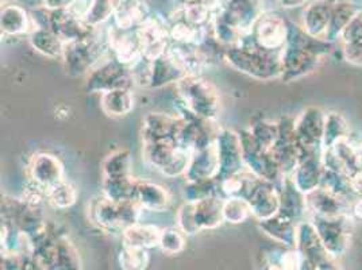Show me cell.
Returning a JSON list of instances; mask_svg holds the SVG:
<instances>
[{"instance_id":"1","label":"cell","mask_w":362,"mask_h":270,"mask_svg":"<svg viewBox=\"0 0 362 270\" xmlns=\"http://www.w3.org/2000/svg\"><path fill=\"white\" fill-rule=\"evenodd\" d=\"M332 42L314 38L303 30L302 26H293L289 22L287 44L281 52V80L291 83L311 75L332 53Z\"/></svg>"},{"instance_id":"2","label":"cell","mask_w":362,"mask_h":270,"mask_svg":"<svg viewBox=\"0 0 362 270\" xmlns=\"http://www.w3.org/2000/svg\"><path fill=\"white\" fill-rule=\"evenodd\" d=\"M225 62L234 71L249 76L258 81L281 80V53L267 52L243 38L240 45L227 47Z\"/></svg>"},{"instance_id":"3","label":"cell","mask_w":362,"mask_h":270,"mask_svg":"<svg viewBox=\"0 0 362 270\" xmlns=\"http://www.w3.org/2000/svg\"><path fill=\"white\" fill-rule=\"evenodd\" d=\"M177 102L202 119L216 120L221 114V95L216 86L203 76H187L176 84Z\"/></svg>"},{"instance_id":"4","label":"cell","mask_w":362,"mask_h":270,"mask_svg":"<svg viewBox=\"0 0 362 270\" xmlns=\"http://www.w3.org/2000/svg\"><path fill=\"white\" fill-rule=\"evenodd\" d=\"M110 56L106 37H102L99 29L86 38L68 42L64 47L62 65L65 74L71 77L88 75L102 60Z\"/></svg>"},{"instance_id":"5","label":"cell","mask_w":362,"mask_h":270,"mask_svg":"<svg viewBox=\"0 0 362 270\" xmlns=\"http://www.w3.org/2000/svg\"><path fill=\"white\" fill-rule=\"evenodd\" d=\"M141 206L136 200L115 201L106 196H96L90 203L88 213L92 223L108 231H123L139 222Z\"/></svg>"},{"instance_id":"6","label":"cell","mask_w":362,"mask_h":270,"mask_svg":"<svg viewBox=\"0 0 362 270\" xmlns=\"http://www.w3.org/2000/svg\"><path fill=\"white\" fill-rule=\"evenodd\" d=\"M192 153L175 139L142 143V158L148 165L169 179L185 176Z\"/></svg>"},{"instance_id":"7","label":"cell","mask_w":362,"mask_h":270,"mask_svg":"<svg viewBox=\"0 0 362 270\" xmlns=\"http://www.w3.org/2000/svg\"><path fill=\"white\" fill-rule=\"evenodd\" d=\"M238 133L241 136L245 168L253 175H256L257 177L269 181L281 189L286 181V176L281 172L279 164L276 163L272 151L262 149L250 134L249 129H242Z\"/></svg>"},{"instance_id":"8","label":"cell","mask_w":362,"mask_h":270,"mask_svg":"<svg viewBox=\"0 0 362 270\" xmlns=\"http://www.w3.org/2000/svg\"><path fill=\"white\" fill-rule=\"evenodd\" d=\"M288 34L289 22L284 16L274 11H264L245 38L262 50L281 53L287 44Z\"/></svg>"},{"instance_id":"9","label":"cell","mask_w":362,"mask_h":270,"mask_svg":"<svg viewBox=\"0 0 362 270\" xmlns=\"http://www.w3.org/2000/svg\"><path fill=\"white\" fill-rule=\"evenodd\" d=\"M177 110L181 118L180 129L176 136L179 146L194 153L215 143L221 130L216 120L202 119L180 105H177Z\"/></svg>"},{"instance_id":"10","label":"cell","mask_w":362,"mask_h":270,"mask_svg":"<svg viewBox=\"0 0 362 270\" xmlns=\"http://www.w3.org/2000/svg\"><path fill=\"white\" fill-rule=\"evenodd\" d=\"M326 114L320 107H307L295 118V135L300 151V160L311 154L323 153V135Z\"/></svg>"},{"instance_id":"11","label":"cell","mask_w":362,"mask_h":270,"mask_svg":"<svg viewBox=\"0 0 362 270\" xmlns=\"http://www.w3.org/2000/svg\"><path fill=\"white\" fill-rule=\"evenodd\" d=\"M134 80L129 66L108 56L106 61H102L87 75L86 90L90 93H106L110 90H133Z\"/></svg>"},{"instance_id":"12","label":"cell","mask_w":362,"mask_h":270,"mask_svg":"<svg viewBox=\"0 0 362 270\" xmlns=\"http://www.w3.org/2000/svg\"><path fill=\"white\" fill-rule=\"evenodd\" d=\"M353 219L350 213L335 218H308L330 257H338L346 252L353 231Z\"/></svg>"},{"instance_id":"13","label":"cell","mask_w":362,"mask_h":270,"mask_svg":"<svg viewBox=\"0 0 362 270\" xmlns=\"http://www.w3.org/2000/svg\"><path fill=\"white\" fill-rule=\"evenodd\" d=\"M219 157V176L216 180H222L245 170L241 136L238 131L227 127H221L215 141Z\"/></svg>"},{"instance_id":"14","label":"cell","mask_w":362,"mask_h":270,"mask_svg":"<svg viewBox=\"0 0 362 270\" xmlns=\"http://www.w3.org/2000/svg\"><path fill=\"white\" fill-rule=\"evenodd\" d=\"M271 151L284 176H291L300 161L295 135V118L287 115L279 119V138Z\"/></svg>"},{"instance_id":"15","label":"cell","mask_w":362,"mask_h":270,"mask_svg":"<svg viewBox=\"0 0 362 270\" xmlns=\"http://www.w3.org/2000/svg\"><path fill=\"white\" fill-rule=\"evenodd\" d=\"M136 34L142 47V54L151 60H157L164 56L170 45L168 20L163 16L151 14V18L136 29Z\"/></svg>"},{"instance_id":"16","label":"cell","mask_w":362,"mask_h":270,"mask_svg":"<svg viewBox=\"0 0 362 270\" xmlns=\"http://www.w3.org/2000/svg\"><path fill=\"white\" fill-rule=\"evenodd\" d=\"M110 56L126 66H133L142 54V47L136 30H121L111 25L106 34Z\"/></svg>"},{"instance_id":"17","label":"cell","mask_w":362,"mask_h":270,"mask_svg":"<svg viewBox=\"0 0 362 270\" xmlns=\"http://www.w3.org/2000/svg\"><path fill=\"white\" fill-rule=\"evenodd\" d=\"M29 180L44 189L65 180V168L60 158L52 153H37L29 164Z\"/></svg>"},{"instance_id":"18","label":"cell","mask_w":362,"mask_h":270,"mask_svg":"<svg viewBox=\"0 0 362 270\" xmlns=\"http://www.w3.org/2000/svg\"><path fill=\"white\" fill-rule=\"evenodd\" d=\"M262 4L264 0H221V8L215 14L223 16L247 34L257 18L264 13Z\"/></svg>"},{"instance_id":"19","label":"cell","mask_w":362,"mask_h":270,"mask_svg":"<svg viewBox=\"0 0 362 270\" xmlns=\"http://www.w3.org/2000/svg\"><path fill=\"white\" fill-rule=\"evenodd\" d=\"M180 124L181 118L179 115H169L164 112H151L142 119V126H141L142 143H151V142L169 141V139L176 141Z\"/></svg>"},{"instance_id":"20","label":"cell","mask_w":362,"mask_h":270,"mask_svg":"<svg viewBox=\"0 0 362 270\" xmlns=\"http://www.w3.org/2000/svg\"><path fill=\"white\" fill-rule=\"evenodd\" d=\"M252 216L257 221H265L277 215L280 211V188L269 181L259 180L247 197Z\"/></svg>"},{"instance_id":"21","label":"cell","mask_w":362,"mask_h":270,"mask_svg":"<svg viewBox=\"0 0 362 270\" xmlns=\"http://www.w3.org/2000/svg\"><path fill=\"white\" fill-rule=\"evenodd\" d=\"M307 207H308V218L319 216V218H335L341 215H351V203L342 197L332 195L325 188L319 187L311 194L305 195Z\"/></svg>"},{"instance_id":"22","label":"cell","mask_w":362,"mask_h":270,"mask_svg":"<svg viewBox=\"0 0 362 270\" xmlns=\"http://www.w3.org/2000/svg\"><path fill=\"white\" fill-rule=\"evenodd\" d=\"M322 176H323L322 153H317V154H311L308 157L302 158L289 177L292 179L293 184L300 192L304 195H308L320 187Z\"/></svg>"},{"instance_id":"23","label":"cell","mask_w":362,"mask_h":270,"mask_svg":"<svg viewBox=\"0 0 362 270\" xmlns=\"http://www.w3.org/2000/svg\"><path fill=\"white\" fill-rule=\"evenodd\" d=\"M280 211L279 213L296 225L308 221V207L305 195L300 192L292 179L288 176L280 189Z\"/></svg>"},{"instance_id":"24","label":"cell","mask_w":362,"mask_h":270,"mask_svg":"<svg viewBox=\"0 0 362 270\" xmlns=\"http://www.w3.org/2000/svg\"><path fill=\"white\" fill-rule=\"evenodd\" d=\"M332 0H314L304 8L302 29L308 35L325 40L332 18Z\"/></svg>"},{"instance_id":"25","label":"cell","mask_w":362,"mask_h":270,"mask_svg":"<svg viewBox=\"0 0 362 270\" xmlns=\"http://www.w3.org/2000/svg\"><path fill=\"white\" fill-rule=\"evenodd\" d=\"M219 176V157L216 145L194 151L188 170L185 173L187 181L216 180Z\"/></svg>"},{"instance_id":"26","label":"cell","mask_w":362,"mask_h":270,"mask_svg":"<svg viewBox=\"0 0 362 270\" xmlns=\"http://www.w3.org/2000/svg\"><path fill=\"white\" fill-rule=\"evenodd\" d=\"M166 20L170 44L199 46L211 34V25L207 28H199L173 16H169Z\"/></svg>"},{"instance_id":"27","label":"cell","mask_w":362,"mask_h":270,"mask_svg":"<svg viewBox=\"0 0 362 270\" xmlns=\"http://www.w3.org/2000/svg\"><path fill=\"white\" fill-rule=\"evenodd\" d=\"M194 204V219L199 233L203 230H214L225 222L223 204L225 199L212 196Z\"/></svg>"},{"instance_id":"28","label":"cell","mask_w":362,"mask_h":270,"mask_svg":"<svg viewBox=\"0 0 362 270\" xmlns=\"http://www.w3.org/2000/svg\"><path fill=\"white\" fill-rule=\"evenodd\" d=\"M134 200L142 210L151 212H164L170 206L169 192L160 184L151 181L138 180Z\"/></svg>"},{"instance_id":"29","label":"cell","mask_w":362,"mask_h":270,"mask_svg":"<svg viewBox=\"0 0 362 270\" xmlns=\"http://www.w3.org/2000/svg\"><path fill=\"white\" fill-rule=\"evenodd\" d=\"M361 8L351 0H332V18L326 33V41L335 44L339 41L344 30Z\"/></svg>"},{"instance_id":"30","label":"cell","mask_w":362,"mask_h":270,"mask_svg":"<svg viewBox=\"0 0 362 270\" xmlns=\"http://www.w3.org/2000/svg\"><path fill=\"white\" fill-rule=\"evenodd\" d=\"M0 26L1 34L8 37H21L25 34H30L33 30L30 13H28L22 6L7 4L1 8Z\"/></svg>"},{"instance_id":"31","label":"cell","mask_w":362,"mask_h":270,"mask_svg":"<svg viewBox=\"0 0 362 270\" xmlns=\"http://www.w3.org/2000/svg\"><path fill=\"white\" fill-rule=\"evenodd\" d=\"M259 180L262 179L257 177L256 175L245 169L234 176L218 180V192L225 200L233 197H241L247 200V197L250 196Z\"/></svg>"},{"instance_id":"32","label":"cell","mask_w":362,"mask_h":270,"mask_svg":"<svg viewBox=\"0 0 362 270\" xmlns=\"http://www.w3.org/2000/svg\"><path fill=\"white\" fill-rule=\"evenodd\" d=\"M259 228L269 235L272 240L287 246V247H296V240H298V225L284 218L283 215L277 213L272 216L269 219L259 221L258 222Z\"/></svg>"},{"instance_id":"33","label":"cell","mask_w":362,"mask_h":270,"mask_svg":"<svg viewBox=\"0 0 362 270\" xmlns=\"http://www.w3.org/2000/svg\"><path fill=\"white\" fill-rule=\"evenodd\" d=\"M136 107V96L133 90L123 88V90H110L100 95V108L111 118H124Z\"/></svg>"},{"instance_id":"34","label":"cell","mask_w":362,"mask_h":270,"mask_svg":"<svg viewBox=\"0 0 362 270\" xmlns=\"http://www.w3.org/2000/svg\"><path fill=\"white\" fill-rule=\"evenodd\" d=\"M161 230L154 225L136 223L122 231L123 246L149 250L160 243Z\"/></svg>"},{"instance_id":"35","label":"cell","mask_w":362,"mask_h":270,"mask_svg":"<svg viewBox=\"0 0 362 270\" xmlns=\"http://www.w3.org/2000/svg\"><path fill=\"white\" fill-rule=\"evenodd\" d=\"M29 42L31 47L44 57L52 60L62 59L65 42L54 31L42 28H33L29 34Z\"/></svg>"},{"instance_id":"36","label":"cell","mask_w":362,"mask_h":270,"mask_svg":"<svg viewBox=\"0 0 362 270\" xmlns=\"http://www.w3.org/2000/svg\"><path fill=\"white\" fill-rule=\"evenodd\" d=\"M187 74L180 65L173 60L168 53L153 62V76H151V88H163L172 83H179Z\"/></svg>"},{"instance_id":"37","label":"cell","mask_w":362,"mask_h":270,"mask_svg":"<svg viewBox=\"0 0 362 270\" xmlns=\"http://www.w3.org/2000/svg\"><path fill=\"white\" fill-rule=\"evenodd\" d=\"M133 176V160L126 149L112 151L102 163V179H124Z\"/></svg>"},{"instance_id":"38","label":"cell","mask_w":362,"mask_h":270,"mask_svg":"<svg viewBox=\"0 0 362 270\" xmlns=\"http://www.w3.org/2000/svg\"><path fill=\"white\" fill-rule=\"evenodd\" d=\"M78 197V189L69 180H62L46 189V203L56 210L71 209Z\"/></svg>"},{"instance_id":"39","label":"cell","mask_w":362,"mask_h":270,"mask_svg":"<svg viewBox=\"0 0 362 270\" xmlns=\"http://www.w3.org/2000/svg\"><path fill=\"white\" fill-rule=\"evenodd\" d=\"M136 184L138 180L134 176L124 179H102V194L115 201L134 200Z\"/></svg>"},{"instance_id":"40","label":"cell","mask_w":362,"mask_h":270,"mask_svg":"<svg viewBox=\"0 0 362 270\" xmlns=\"http://www.w3.org/2000/svg\"><path fill=\"white\" fill-rule=\"evenodd\" d=\"M350 134V127L346 118L337 111L326 114L325 135H323V151L332 148L338 141L347 138Z\"/></svg>"},{"instance_id":"41","label":"cell","mask_w":362,"mask_h":270,"mask_svg":"<svg viewBox=\"0 0 362 270\" xmlns=\"http://www.w3.org/2000/svg\"><path fill=\"white\" fill-rule=\"evenodd\" d=\"M170 16L180 18L182 20L199 28L210 26L214 19V13L203 1L192 4H181L180 7Z\"/></svg>"},{"instance_id":"42","label":"cell","mask_w":362,"mask_h":270,"mask_svg":"<svg viewBox=\"0 0 362 270\" xmlns=\"http://www.w3.org/2000/svg\"><path fill=\"white\" fill-rule=\"evenodd\" d=\"M249 131L262 149L272 151L279 138V120L267 118L253 120L249 126Z\"/></svg>"},{"instance_id":"43","label":"cell","mask_w":362,"mask_h":270,"mask_svg":"<svg viewBox=\"0 0 362 270\" xmlns=\"http://www.w3.org/2000/svg\"><path fill=\"white\" fill-rule=\"evenodd\" d=\"M181 196L185 203H197L212 196H219L218 180L187 181Z\"/></svg>"},{"instance_id":"44","label":"cell","mask_w":362,"mask_h":270,"mask_svg":"<svg viewBox=\"0 0 362 270\" xmlns=\"http://www.w3.org/2000/svg\"><path fill=\"white\" fill-rule=\"evenodd\" d=\"M252 216V210L247 200L241 197L226 199L223 204V218L230 225H241Z\"/></svg>"},{"instance_id":"45","label":"cell","mask_w":362,"mask_h":270,"mask_svg":"<svg viewBox=\"0 0 362 270\" xmlns=\"http://www.w3.org/2000/svg\"><path fill=\"white\" fill-rule=\"evenodd\" d=\"M158 247L165 254H179L185 247V234L179 227H168L161 230Z\"/></svg>"},{"instance_id":"46","label":"cell","mask_w":362,"mask_h":270,"mask_svg":"<svg viewBox=\"0 0 362 270\" xmlns=\"http://www.w3.org/2000/svg\"><path fill=\"white\" fill-rule=\"evenodd\" d=\"M122 270H145L149 265V254L145 249L123 246L119 254Z\"/></svg>"},{"instance_id":"47","label":"cell","mask_w":362,"mask_h":270,"mask_svg":"<svg viewBox=\"0 0 362 270\" xmlns=\"http://www.w3.org/2000/svg\"><path fill=\"white\" fill-rule=\"evenodd\" d=\"M153 62H154V60H151V59L142 56L133 66H130L134 84L138 87L151 88Z\"/></svg>"},{"instance_id":"48","label":"cell","mask_w":362,"mask_h":270,"mask_svg":"<svg viewBox=\"0 0 362 270\" xmlns=\"http://www.w3.org/2000/svg\"><path fill=\"white\" fill-rule=\"evenodd\" d=\"M177 227L185 235H195L199 233L195 219H194V204L192 203H182L176 215Z\"/></svg>"},{"instance_id":"49","label":"cell","mask_w":362,"mask_h":270,"mask_svg":"<svg viewBox=\"0 0 362 270\" xmlns=\"http://www.w3.org/2000/svg\"><path fill=\"white\" fill-rule=\"evenodd\" d=\"M339 41L342 45L357 44L362 41V10L351 19V22L346 26V29L342 33Z\"/></svg>"},{"instance_id":"50","label":"cell","mask_w":362,"mask_h":270,"mask_svg":"<svg viewBox=\"0 0 362 270\" xmlns=\"http://www.w3.org/2000/svg\"><path fill=\"white\" fill-rule=\"evenodd\" d=\"M342 56L346 60V62L351 65H362V41L357 44H350V45H342Z\"/></svg>"},{"instance_id":"51","label":"cell","mask_w":362,"mask_h":270,"mask_svg":"<svg viewBox=\"0 0 362 270\" xmlns=\"http://www.w3.org/2000/svg\"><path fill=\"white\" fill-rule=\"evenodd\" d=\"M80 0H44V6L50 10L72 8Z\"/></svg>"},{"instance_id":"52","label":"cell","mask_w":362,"mask_h":270,"mask_svg":"<svg viewBox=\"0 0 362 270\" xmlns=\"http://www.w3.org/2000/svg\"><path fill=\"white\" fill-rule=\"evenodd\" d=\"M349 179H350V185H351V189L354 191V194L356 195L362 194V169L353 173Z\"/></svg>"},{"instance_id":"53","label":"cell","mask_w":362,"mask_h":270,"mask_svg":"<svg viewBox=\"0 0 362 270\" xmlns=\"http://www.w3.org/2000/svg\"><path fill=\"white\" fill-rule=\"evenodd\" d=\"M351 216L362 221V194L357 195L354 201L351 203Z\"/></svg>"},{"instance_id":"54","label":"cell","mask_w":362,"mask_h":270,"mask_svg":"<svg viewBox=\"0 0 362 270\" xmlns=\"http://www.w3.org/2000/svg\"><path fill=\"white\" fill-rule=\"evenodd\" d=\"M307 1H308V0H279L280 6H281L283 8H287V10L302 7Z\"/></svg>"},{"instance_id":"55","label":"cell","mask_w":362,"mask_h":270,"mask_svg":"<svg viewBox=\"0 0 362 270\" xmlns=\"http://www.w3.org/2000/svg\"><path fill=\"white\" fill-rule=\"evenodd\" d=\"M203 0H181V4H192V3H199Z\"/></svg>"},{"instance_id":"56","label":"cell","mask_w":362,"mask_h":270,"mask_svg":"<svg viewBox=\"0 0 362 270\" xmlns=\"http://www.w3.org/2000/svg\"><path fill=\"white\" fill-rule=\"evenodd\" d=\"M358 157H360V166L362 169V142L358 145Z\"/></svg>"}]
</instances>
